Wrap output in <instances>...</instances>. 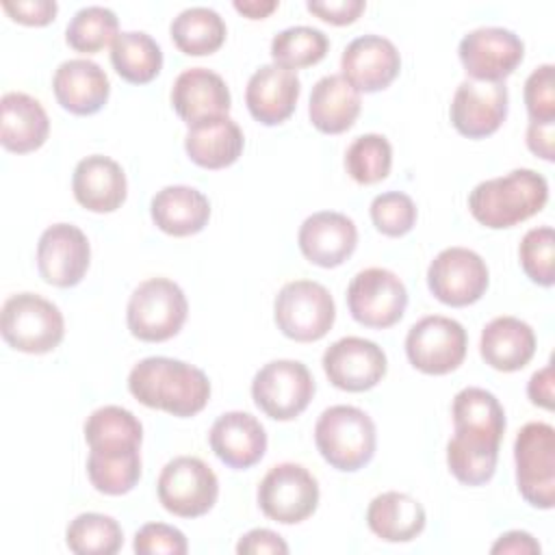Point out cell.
<instances>
[{
    "mask_svg": "<svg viewBox=\"0 0 555 555\" xmlns=\"http://www.w3.org/2000/svg\"><path fill=\"white\" fill-rule=\"evenodd\" d=\"M128 390L139 403L178 418L195 416L210 399V382L202 369L165 356L139 360L128 375Z\"/></svg>",
    "mask_w": 555,
    "mask_h": 555,
    "instance_id": "6da1fadb",
    "label": "cell"
},
{
    "mask_svg": "<svg viewBox=\"0 0 555 555\" xmlns=\"http://www.w3.org/2000/svg\"><path fill=\"white\" fill-rule=\"evenodd\" d=\"M548 182L533 169H514L479 182L468 193L470 215L490 230L512 228L544 208Z\"/></svg>",
    "mask_w": 555,
    "mask_h": 555,
    "instance_id": "7a4b0ae2",
    "label": "cell"
},
{
    "mask_svg": "<svg viewBox=\"0 0 555 555\" xmlns=\"http://www.w3.org/2000/svg\"><path fill=\"white\" fill-rule=\"evenodd\" d=\"M314 444L332 468L343 473L360 470L375 453V423L356 405H332L317 418Z\"/></svg>",
    "mask_w": 555,
    "mask_h": 555,
    "instance_id": "3957f363",
    "label": "cell"
},
{
    "mask_svg": "<svg viewBox=\"0 0 555 555\" xmlns=\"http://www.w3.org/2000/svg\"><path fill=\"white\" fill-rule=\"evenodd\" d=\"M189 314L184 291L169 278H150L141 282L126 306V323L134 338L163 343L173 338Z\"/></svg>",
    "mask_w": 555,
    "mask_h": 555,
    "instance_id": "277c9868",
    "label": "cell"
},
{
    "mask_svg": "<svg viewBox=\"0 0 555 555\" xmlns=\"http://www.w3.org/2000/svg\"><path fill=\"white\" fill-rule=\"evenodd\" d=\"M0 332L15 351L48 353L61 345L65 321L50 299L35 293H15L2 306Z\"/></svg>",
    "mask_w": 555,
    "mask_h": 555,
    "instance_id": "5b68a950",
    "label": "cell"
},
{
    "mask_svg": "<svg viewBox=\"0 0 555 555\" xmlns=\"http://www.w3.org/2000/svg\"><path fill=\"white\" fill-rule=\"evenodd\" d=\"M278 330L297 343L321 340L334 325L336 306L330 291L312 280L286 282L273 301Z\"/></svg>",
    "mask_w": 555,
    "mask_h": 555,
    "instance_id": "8992f818",
    "label": "cell"
},
{
    "mask_svg": "<svg viewBox=\"0 0 555 555\" xmlns=\"http://www.w3.org/2000/svg\"><path fill=\"white\" fill-rule=\"evenodd\" d=\"M516 486L520 496L538 507L555 505V429L548 423L533 421L520 427L514 440Z\"/></svg>",
    "mask_w": 555,
    "mask_h": 555,
    "instance_id": "52a82bcc",
    "label": "cell"
},
{
    "mask_svg": "<svg viewBox=\"0 0 555 555\" xmlns=\"http://www.w3.org/2000/svg\"><path fill=\"white\" fill-rule=\"evenodd\" d=\"M160 505L180 518H197L212 509L219 496L215 470L199 457L178 455L169 460L156 481Z\"/></svg>",
    "mask_w": 555,
    "mask_h": 555,
    "instance_id": "ba28073f",
    "label": "cell"
},
{
    "mask_svg": "<svg viewBox=\"0 0 555 555\" xmlns=\"http://www.w3.org/2000/svg\"><path fill=\"white\" fill-rule=\"evenodd\" d=\"M314 377L299 360L267 362L251 379L254 403L273 421L297 418L314 397Z\"/></svg>",
    "mask_w": 555,
    "mask_h": 555,
    "instance_id": "9c48e42d",
    "label": "cell"
},
{
    "mask_svg": "<svg viewBox=\"0 0 555 555\" xmlns=\"http://www.w3.org/2000/svg\"><path fill=\"white\" fill-rule=\"evenodd\" d=\"M405 306V284L390 269L369 267L358 271L347 286V308L364 327L384 330L399 323Z\"/></svg>",
    "mask_w": 555,
    "mask_h": 555,
    "instance_id": "30bf717a",
    "label": "cell"
},
{
    "mask_svg": "<svg viewBox=\"0 0 555 555\" xmlns=\"http://www.w3.org/2000/svg\"><path fill=\"white\" fill-rule=\"evenodd\" d=\"M468 336L460 321L429 314L416 321L405 336V353L414 369L427 375H447L466 358Z\"/></svg>",
    "mask_w": 555,
    "mask_h": 555,
    "instance_id": "8fae6325",
    "label": "cell"
},
{
    "mask_svg": "<svg viewBox=\"0 0 555 555\" xmlns=\"http://www.w3.org/2000/svg\"><path fill=\"white\" fill-rule=\"evenodd\" d=\"M258 505L267 518L282 525H297L314 514L319 483L301 464H275L258 483Z\"/></svg>",
    "mask_w": 555,
    "mask_h": 555,
    "instance_id": "7c38bea8",
    "label": "cell"
},
{
    "mask_svg": "<svg viewBox=\"0 0 555 555\" xmlns=\"http://www.w3.org/2000/svg\"><path fill=\"white\" fill-rule=\"evenodd\" d=\"M490 282L486 260L466 247L442 249L427 269L431 295L453 308L470 306L481 299Z\"/></svg>",
    "mask_w": 555,
    "mask_h": 555,
    "instance_id": "4fadbf2b",
    "label": "cell"
},
{
    "mask_svg": "<svg viewBox=\"0 0 555 555\" xmlns=\"http://www.w3.org/2000/svg\"><path fill=\"white\" fill-rule=\"evenodd\" d=\"M464 72L479 82H503L522 61V39L501 26H481L466 33L457 48Z\"/></svg>",
    "mask_w": 555,
    "mask_h": 555,
    "instance_id": "5bb4252c",
    "label": "cell"
},
{
    "mask_svg": "<svg viewBox=\"0 0 555 555\" xmlns=\"http://www.w3.org/2000/svg\"><path fill=\"white\" fill-rule=\"evenodd\" d=\"M327 379L347 392H364L382 382L388 362L384 349L360 336H345L332 343L323 353Z\"/></svg>",
    "mask_w": 555,
    "mask_h": 555,
    "instance_id": "9a60e30c",
    "label": "cell"
},
{
    "mask_svg": "<svg viewBox=\"0 0 555 555\" xmlns=\"http://www.w3.org/2000/svg\"><path fill=\"white\" fill-rule=\"evenodd\" d=\"M91 260L87 234L72 223H52L46 228L37 243L39 275L59 288L76 286Z\"/></svg>",
    "mask_w": 555,
    "mask_h": 555,
    "instance_id": "2e32d148",
    "label": "cell"
},
{
    "mask_svg": "<svg viewBox=\"0 0 555 555\" xmlns=\"http://www.w3.org/2000/svg\"><path fill=\"white\" fill-rule=\"evenodd\" d=\"M507 87L505 82L464 80L457 85L451 100V124L468 139L490 137L507 117Z\"/></svg>",
    "mask_w": 555,
    "mask_h": 555,
    "instance_id": "e0dca14e",
    "label": "cell"
},
{
    "mask_svg": "<svg viewBox=\"0 0 555 555\" xmlns=\"http://www.w3.org/2000/svg\"><path fill=\"white\" fill-rule=\"evenodd\" d=\"M340 69L358 91L375 93L397 78L401 56L390 39L382 35H360L343 50Z\"/></svg>",
    "mask_w": 555,
    "mask_h": 555,
    "instance_id": "ac0fdd59",
    "label": "cell"
},
{
    "mask_svg": "<svg viewBox=\"0 0 555 555\" xmlns=\"http://www.w3.org/2000/svg\"><path fill=\"white\" fill-rule=\"evenodd\" d=\"M297 243L308 262L332 269L353 254L358 245V228L343 212L321 210L304 219Z\"/></svg>",
    "mask_w": 555,
    "mask_h": 555,
    "instance_id": "d6986e66",
    "label": "cell"
},
{
    "mask_svg": "<svg viewBox=\"0 0 555 555\" xmlns=\"http://www.w3.org/2000/svg\"><path fill=\"white\" fill-rule=\"evenodd\" d=\"M301 82L293 69L269 63L260 65L247 80L245 104L251 117L264 126L286 121L299 100Z\"/></svg>",
    "mask_w": 555,
    "mask_h": 555,
    "instance_id": "ffe728a7",
    "label": "cell"
},
{
    "mask_svg": "<svg viewBox=\"0 0 555 555\" xmlns=\"http://www.w3.org/2000/svg\"><path fill=\"white\" fill-rule=\"evenodd\" d=\"M208 442L212 453L230 468L245 470L258 464L267 451V431L249 412L232 410L221 414L210 431Z\"/></svg>",
    "mask_w": 555,
    "mask_h": 555,
    "instance_id": "44dd1931",
    "label": "cell"
},
{
    "mask_svg": "<svg viewBox=\"0 0 555 555\" xmlns=\"http://www.w3.org/2000/svg\"><path fill=\"white\" fill-rule=\"evenodd\" d=\"M72 191L82 208L91 212H113L124 204L128 182L117 160L104 154H91L78 160L72 176Z\"/></svg>",
    "mask_w": 555,
    "mask_h": 555,
    "instance_id": "7402d4cb",
    "label": "cell"
},
{
    "mask_svg": "<svg viewBox=\"0 0 555 555\" xmlns=\"http://www.w3.org/2000/svg\"><path fill=\"white\" fill-rule=\"evenodd\" d=\"M56 102L74 115L98 113L111 93V82L104 69L89 59L63 61L52 76Z\"/></svg>",
    "mask_w": 555,
    "mask_h": 555,
    "instance_id": "603a6c76",
    "label": "cell"
},
{
    "mask_svg": "<svg viewBox=\"0 0 555 555\" xmlns=\"http://www.w3.org/2000/svg\"><path fill=\"white\" fill-rule=\"evenodd\" d=\"M171 104L191 126L199 119L228 115L232 98L225 80L206 67H189L173 80Z\"/></svg>",
    "mask_w": 555,
    "mask_h": 555,
    "instance_id": "cb8c5ba5",
    "label": "cell"
},
{
    "mask_svg": "<svg viewBox=\"0 0 555 555\" xmlns=\"http://www.w3.org/2000/svg\"><path fill=\"white\" fill-rule=\"evenodd\" d=\"M50 132V119L39 100L9 91L0 100V143L15 154L39 150Z\"/></svg>",
    "mask_w": 555,
    "mask_h": 555,
    "instance_id": "d4e9b609",
    "label": "cell"
},
{
    "mask_svg": "<svg viewBox=\"0 0 555 555\" xmlns=\"http://www.w3.org/2000/svg\"><path fill=\"white\" fill-rule=\"evenodd\" d=\"M245 145L243 130L228 115H215L189 126L184 150L204 169H223L238 160Z\"/></svg>",
    "mask_w": 555,
    "mask_h": 555,
    "instance_id": "484cf974",
    "label": "cell"
},
{
    "mask_svg": "<svg viewBox=\"0 0 555 555\" xmlns=\"http://www.w3.org/2000/svg\"><path fill=\"white\" fill-rule=\"evenodd\" d=\"M362 108L360 91L343 76L330 74L314 82L308 102L312 126L323 134H340L349 130Z\"/></svg>",
    "mask_w": 555,
    "mask_h": 555,
    "instance_id": "4316f807",
    "label": "cell"
},
{
    "mask_svg": "<svg viewBox=\"0 0 555 555\" xmlns=\"http://www.w3.org/2000/svg\"><path fill=\"white\" fill-rule=\"evenodd\" d=\"M150 215L158 230L171 236H191L206 228L210 219L208 197L186 184H169L150 202Z\"/></svg>",
    "mask_w": 555,
    "mask_h": 555,
    "instance_id": "83f0119b",
    "label": "cell"
},
{
    "mask_svg": "<svg viewBox=\"0 0 555 555\" xmlns=\"http://www.w3.org/2000/svg\"><path fill=\"white\" fill-rule=\"evenodd\" d=\"M479 353L496 371H520L535 353V334L516 317H496L481 330Z\"/></svg>",
    "mask_w": 555,
    "mask_h": 555,
    "instance_id": "f1b7e54d",
    "label": "cell"
},
{
    "mask_svg": "<svg viewBox=\"0 0 555 555\" xmlns=\"http://www.w3.org/2000/svg\"><path fill=\"white\" fill-rule=\"evenodd\" d=\"M425 507L405 492H382L366 509L369 529L386 542H410L425 529Z\"/></svg>",
    "mask_w": 555,
    "mask_h": 555,
    "instance_id": "f546056e",
    "label": "cell"
},
{
    "mask_svg": "<svg viewBox=\"0 0 555 555\" xmlns=\"http://www.w3.org/2000/svg\"><path fill=\"white\" fill-rule=\"evenodd\" d=\"M85 440L91 451L141 449L143 425L121 405H102L87 416Z\"/></svg>",
    "mask_w": 555,
    "mask_h": 555,
    "instance_id": "4dcf8cb0",
    "label": "cell"
},
{
    "mask_svg": "<svg viewBox=\"0 0 555 555\" xmlns=\"http://www.w3.org/2000/svg\"><path fill=\"white\" fill-rule=\"evenodd\" d=\"M496 440L455 431L447 444V464L453 477L466 486H483L492 479L499 460Z\"/></svg>",
    "mask_w": 555,
    "mask_h": 555,
    "instance_id": "1f68e13d",
    "label": "cell"
},
{
    "mask_svg": "<svg viewBox=\"0 0 555 555\" xmlns=\"http://www.w3.org/2000/svg\"><path fill=\"white\" fill-rule=\"evenodd\" d=\"M455 431L479 434L501 442L505 434V410L499 399L479 386L462 388L451 405Z\"/></svg>",
    "mask_w": 555,
    "mask_h": 555,
    "instance_id": "d6a6232c",
    "label": "cell"
},
{
    "mask_svg": "<svg viewBox=\"0 0 555 555\" xmlns=\"http://www.w3.org/2000/svg\"><path fill=\"white\" fill-rule=\"evenodd\" d=\"M169 35L180 52L189 56H204L223 46L225 22L210 7H189L171 20Z\"/></svg>",
    "mask_w": 555,
    "mask_h": 555,
    "instance_id": "836d02e7",
    "label": "cell"
},
{
    "mask_svg": "<svg viewBox=\"0 0 555 555\" xmlns=\"http://www.w3.org/2000/svg\"><path fill=\"white\" fill-rule=\"evenodd\" d=\"M111 63L126 82L145 85L158 76L163 67V50L152 35L143 30H124L111 43Z\"/></svg>",
    "mask_w": 555,
    "mask_h": 555,
    "instance_id": "e575fe53",
    "label": "cell"
},
{
    "mask_svg": "<svg viewBox=\"0 0 555 555\" xmlns=\"http://www.w3.org/2000/svg\"><path fill=\"white\" fill-rule=\"evenodd\" d=\"M87 477L91 486L111 496L130 492L141 479V453L130 451H89Z\"/></svg>",
    "mask_w": 555,
    "mask_h": 555,
    "instance_id": "d590c367",
    "label": "cell"
},
{
    "mask_svg": "<svg viewBox=\"0 0 555 555\" xmlns=\"http://www.w3.org/2000/svg\"><path fill=\"white\" fill-rule=\"evenodd\" d=\"M65 542L76 555H113L124 544V531L113 516L85 512L67 525Z\"/></svg>",
    "mask_w": 555,
    "mask_h": 555,
    "instance_id": "8d00e7d4",
    "label": "cell"
},
{
    "mask_svg": "<svg viewBox=\"0 0 555 555\" xmlns=\"http://www.w3.org/2000/svg\"><path fill=\"white\" fill-rule=\"evenodd\" d=\"M330 41L323 30L312 26H291L271 39V56L275 65L301 69L319 63L327 54Z\"/></svg>",
    "mask_w": 555,
    "mask_h": 555,
    "instance_id": "74e56055",
    "label": "cell"
},
{
    "mask_svg": "<svg viewBox=\"0 0 555 555\" xmlns=\"http://www.w3.org/2000/svg\"><path fill=\"white\" fill-rule=\"evenodd\" d=\"M119 35L117 15L106 7H85L74 13L65 28V41L76 52L93 54L115 41Z\"/></svg>",
    "mask_w": 555,
    "mask_h": 555,
    "instance_id": "f35d334b",
    "label": "cell"
},
{
    "mask_svg": "<svg viewBox=\"0 0 555 555\" xmlns=\"http://www.w3.org/2000/svg\"><path fill=\"white\" fill-rule=\"evenodd\" d=\"M392 145L384 134H360L345 152V169L358 184H375L390 173Z\"/></svg>",
    "mask_w": 555,
    "mask_h": 555,
    "instance_id": "ab89813d",
    "label": "cell"
},
{
    "mask_svg": "<svg viewBox=\"0 0 555 555\" xmlns=\"http://www.w3.org/2000/svg\"><path fill=\"white\" fill-rule=\"evenodd\" d=\"M520 267L527 278L540 286H553L555 282V232L551 225L531 228L518 247Z\"/></svg>",
    "mask_w": 555,
    "mask_h": 555,
    "instance_id": "60d3db41",
    "label": "cell"
},
{
    "mask_svg": "<svg viewBox=\"0 0 555 555\" xmlns=\"http://www.w3.org/2000/svg\"><path fill=\"white\" fill-rule=\"evenodd\" d=\"M369 212L377 232L392 238L408 234L416 223V206L412 197L401 191H386L375 195Z\"/></svg>",
    "mask_w": 555,
    "mask_h": 555,
    "instance_id": "b9f144b4",
    "label": "cell"
},
{
    "mask_svg": "<svg viewBox=\"0 0 555 555\" xmlns=\"http://www.w3.org/2000/svg\"><path fill=\"white\" fill-rule=\"evenodd\" d=\"M553 65L544 63L535 67L525 80V106L531 121L538 124H555V80Z\"/></svg>",
    "mask_w": 555,
    "mask_h": 555,
    "instance_id": "7bdbcfd3",
    "label": "cell"
},
{
    "mask_svg": "<svg viewBox=\"0 0 555 555\" xmlns=\"http://www.w3.org/2000/svg\"><path fill=\"white\" fill-rule=\"evenodd\" d=\"M132 548L139 555H184L189 544L180 529L165 522H147L134 533Z\"/></svg>",
    "mask_w": 555,
    "mask_h": 555,
    "instance_id": "ee69618b",
    "label": "cell"
},
{
    "mask_svg": "<svg viewBox=\"0 0 555 555\" xmlns=\"http://www.w3.org/2000/svg\"><path fill=\"white\" fill-rule=\"evenodd\" d=\"M4 13L11 15V20L26 24V26H46L54 20L59 4L54 0H4L2 2Z\"/></svg>",
    "mask_w": 555,
    "mask_h": 555,
    "instance_id": "f6af8a7d",
    "label": "cell"
},
{
    "mask_svg": "<svg viewBox=\"0 0 555 555\" xmlns=\"http://www.w3.org/2000/svg\"><path fill=\"white\" fill-rule=\"evenodd\" d=\"M364 0H308L306 9L334 26L351 24L364 11Z\"/></svg>",
    "mask_w": 555,
    "mask_h": 555,
    "instance_id": "bcb514c9",
    "label": "cell"
},
{
    "mask_svg": "<svg viewBox=\"0 0 555 555\" xmlns=\"http://www.w3.org/2000/svg\"><path fill=\"white\" fill-rule=\"evenodd\" d=\"M236 553L238 555H262V553H280L286 555L288 553V544L282 540L280 533L271 531V529H251L245 535H241L238 544H236Z\"/></svg>",
    "mask_w": 555,
    "mask_h": 555,
    "instance_id": "7dc6e473",
    "label": "cell"
},
{
    "mask_svg": "<svg viewBox=\"0 0 555 555\" xmlns=\"http://www.w3.org/2000/svg\"><path fill=\"white\" fill-rule=\"evenodd\" d=\"M555 124H538V121H529L527 126V147L544 158V160H553L555 158Z\"/></svg>",
    "mask_w": 555,
    "mask_h": 555,
    "instance_id": "c3c4849f",
    "label": "cell"
},
{
    "mask_svg": "<svg viewBox=\"0 0 555 555\" xmlns=\"http://www.w3.org/2000/svg\"><path fill=\"white\" fill-rule=\"evenodd\" d=\"M527 395L533 405L553 410V362L531 375L527 384Z\"/></svg>",
    "mask_w": 555,
    "mask_h": 555,
    "instance_id": "681fc988",
    "label": "cell"
},
{
    "mask_svg": "<svg viewBox=\"0 0 555 555\" xmlns=\"http://www.w3.org/2000/svg\"><path fill=\"white\" fill-rule=\"evenodd\" d=\"M492 553H514V555H535L540 553L538 540L527 531H507L490 548Z\"/></svg>",
    "mask_w": 555,
    "mask_h": 555,
    "instance_id": "f907efd6",
    "label": "cell"
},
{
    "mask_svg": "<svg viewBox=\"0 0 555 555\" xmlns=\"http://www.w3.org/2000/svg\"><path fill=\"white\" fill-rule=\"evenodd\" d=\"M234 9L249 20H264L278 9L275 0H234Z\"/></svg>",
    "mask_w": 555,
    "mask_h": 555,
    "instance_id": "816d5d0a",
    "label": "cell"
}]
</instances>
